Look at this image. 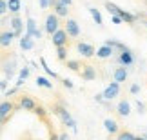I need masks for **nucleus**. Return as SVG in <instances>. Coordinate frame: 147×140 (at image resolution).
<instances>
[{
	"label": "nucleus",
	"mask_w": 147,
	"mask_h": 140,
	"mask_svg": "<svg viewBox=\"0 0 147 140\" xmlns=\"http://www.w3.org/2000/svg\"><path fill=\"white\" fill-rule=\"evenodd\" d=\"M89 13H91L93 20H94V24H96V26H104V18H102L100 9H96V7H89Z\"/></svg>",
	"instance_id": "5701e85b"
},
{
	"label": "nucleus",
	"mask_w": 147,
	"mask_h": 140,
	"mask_svg": "<svg viewBox=\"0 0 147 140\" xmlns=\"http://www.w3.org/2000/svg\"><path fill=\"white\" fill-rule=\"evenodd\" d=\"M55 4H56V0H47V5H49V7H53Z\"/></svg>",
	"instance_id": "37998d69"
},
{
	"label": "nucleus",
	"mask_w": 147,
	"mask_h": 140,
	"mask_svg": "<svg viewBox=\"0 0 147 140\" xmlns=\"http://www.w3.org/2000/svg\"><path fill=\"white\" fill-rule=\"evenodd\" d=\"M33 113H35V115H38L40 118H46V115H47V113H46V109H44L42 106H38V104H36V108L33 109Z\"/></svg>",
	"instance_id": "c756f323"
},
{
	"label": "nucleus",
	"mask_w": 147,
	"mask_h": 140,
	"mask_svg": "<svg viewBox=\"0 0 147 140\" xmlns=\"http://www.w3.org/2000/svg\"><path fill=\"white\" fill-rule=\"evenodd\" d=\"M13 111H15V104L11 102V100L0 102V116H2V118H9Z\"/></svg>",
	"instance_id": "f8f14e48"
},
{
	"label": "nucleus",
	"mask_w": 147,
	"mask_h": 140,
	"mask_svg": "<svg viewBox=\"0 0 147 140\" xmlns=\"http://www.w3.org/2000/svg\"><path fill=\"white\" fill-rule=\"evenodd\" d=\"M49 140H58V135H56V133H51V137H49Z\"/></svg>",
	"instance_id": "79ce46f5"
},
{
	"label": "nucleus",
	"mask_w": 147,
	"mask_h": 140,
	"mask_svg": "<svg viewBox=\"0 0 147 140\" xmlns=\"http://www.w3.org/2000/svg\"><path fill=\"white\" fill-rule=\"evenodd\" d=\"M140 137H142V138H145V140H147V133H144V135H140Z\"/></svg>",
	"instance_id": "a18cd8bd"
},
{
	"label": "nucleus",
	"mask_w": 147,
	"mask_h": 140,
	"mask_svg": "<svg viewBox=\"0 0 147 140\" xmlns=\"http://www.w3.org/2000/svg\"><path fill=\"white\" fill-rule=\"evenodd\" d=\"M58 140H71V137L67 133H62V135H58Z\"/></svg>",
	"instance_id": "58836bf2"
},
{
	"label": "nucleus",
	"mask_w": 147,
	"mask_h": 140,
	"mask_svg": "<svg viewBox=\"0 0 147 140\" xmlns=\"http://www.w3.org/2000/svg\"><path fill=\"white\" fill-rule=\"evenodd\" d=\"M115 62L118 66H123V68H131V66L136 62V58H134V53L131 51L129 47H125L123 51L120 53H116V57H115Z\"/></svg>",
	"instance_id": "7ed1b4c3"
},
{
	"label": "nucleus",
	"mask_w": 147,
	"mask_h": 140,
	"mask_svg": "<svg viewBox=\"0 0 147 140\" xmlns=\"http://www.w3.org/2000/svg\"><path fill=\"white\" fill-rule=\"evenodd\" d=\"M64 31H65V35L71 37V38H78V37H80V26H78V22L73 20V18H67Z\"/></svg>",
	"instance_id": "0eeeda50"
},
{
	"label": "nucleus",
	"mask_w": 147,
	"mask_h": 140,
	"mask_svg": "<svg viewBox=\"0 0 147 140\" xmlns=\"http://www.w3.org/2000/svg\"><path fill=\"white\" fill-rule=\"evenodd\" d=\"M145 27H147V20H145Z\"/></svg>",
	"instance_id": "de8ad7c7"
},
{
	"label": "nucleus",
	"mask_w": 147,
	"mask_h": 140,
	"mask_svg": "<svg viewBox=\"0 0 147 140\" xmlns=\"http://www.w3.org/2000/svg\"><path fill=\"white\" fill-rule=\"evenodd\" d=\"M104 127H105V131L109 133V135H116L118 133V124H116V120H113V118H105L104 120Z\"/></svg>",
	"instance_id": "412c9836"
},
{
	"label": "nucleus",
	"mask_w": 147,
	"mask_h": 140,
	"mask_svg": "<svg viewBox=\"0 0 147 140\" xmlns=\"http://www.w3.org/2000/svg\"><path fill=\"white\" fill-rule=\"evenodd\" d=\"M2 71H4V76L7 78H13L15 75V71H16V60L11 57V58H5L4 62H2Z\"/></svg>",
	"instance_id": "6e6552de"
},
{
	"label": "nucleus",
	"mask_w": 147,
	"mask_h": 140,
	"mask_svg": "<svg viewBox=\"0 0 147 140\" xmlns=\"http://www.w3.org/2000/svg\"><path fill=\"white\" fill-rule=\"evenodd\" d=\"M56 57H58V60H62V62H65L67 60V47L62 46V47H56Z\"/></svg>",
	"instance_id": "a878e982"
},
{
	"label": "nucleus",
	"mask_w": 147,
	"mask_h": 140,
	"mask_svg": "<svg viewBox=\"0 0 147 140\" xmlns=\"http://www.w3.org/2000/svg\"><path fill=\"white\" fill-rule=\"evenodd\" d=\"M51 40H53V46H55V47L67 46V35H65V31L60 27L58 31H55L53 35H51Z\"/></svg>",
	"instance_id": "9b49d317"
},
{
	"label": "nucleus",
	"mask_w": 147,
	"mask_h": 140,
	"mask_svg": "<svg viewBox=\"0 0 147 140\" xmlns=\"http://www.w3.org/2000/svg\"><path fill=\"white\" fill-rule=\"evenodd\" d=\"M7 2V11L11 15H18L20 9H22V2L20 0H5Z\"/></svg>",
	"instance_id": "4be33fe9"
},
{
	"label": "nucleus",
	"mask_w": 147,
	"mask_h": 140,
	"mask_svg": "<svg viewBox=\"0 0 147 140\" xmlns=\"http://www.w3.org/2000/svg\"><path fill=\"white\" fill-rule=\"evenodd\" d=\"M58 29H60V20H58V16H56L55 13L47 15L46 24H44V31H46L47 35H53V33L58 31Z\"/></svg>",
	"instance_id": "20e7f679"
},
{
	"label": "nucleus",
	"mask_w": 147,
	"mask_h": 140,
	"mask_svg": "<svg viewBox=\"0 0 147 140\" xmlns=\"http://www.w3.org/2000/svg\"><path fill=\"white\" fill-rule=\"evenodd\" d=\"M58 2H62V4H65V5H67V7H69V5L73 4V0H58Z\"/></svg>",
	"instance_id": "a19ab883"
},
{
	"label": "nucleus",
	"mask_w": 147,
	"mask_h": 140,
	"mask_svg": "<svg viewBox=\"0 0 147 140\" xmlns=\"http://www.w3.org/2000/svg\"><path fill=\"white\" fill-rule=\"evenodd\" d=\"M16 93H18V87H11V89H5L4 91V97H13Z\"/></svg>",
	"instance_id": "2f4dec72"
},
{
	"label": "nucleus",
	"mask_w": 147,
	"mask_h": 140,
	"mask_svg": "<svg viewBox=\"0 0 147 140\" xmlns=\"http://www.w3.org/2000/svg\"><path fill=\"white\" fill-rule=\"evenodd\" d=\"M105 9L109 11V15H118V16L122 18L123 24H134V22L138 20V16L134 15V13H129V11L118 7V5L113 4V2H105Z\"/></svg>",
	"instance_id": "f03ea898"
},
{
	"label": "nucleus",
	"mask_w": 147,
	"mask_h": 140,
	"mask_svg": "<svg viewBox=\"0 0 147 140\" xmlns=\"http://www.w3.org/2000/svg\"><path fill=\"white\" fill-rule=\"evenodd\" d=\"M136 109H138V113H140V115H142V113H145V106H144L142 102H140V100L136 102Z\"/></svg>",
	"instance_id": "e433bc0d"
},
{
	"label": "nucleus",
	"mask_w": 147,
	"mask_h": 140,
	"mask_svg": "<svg viewBox=\"0 0 147 140\" xmlns=\"http://www.w3.org/2000/svg\"><path fill=\"white\" fill-rule=\"evenodd\" d=\"M127 76H129V69L127 68H123V66H118V68L113 71V78H115V82H125L127 80Z\"/></svg>",
	"instance_id": "4468645a"
},
{
	"label": "nucleus",
	"mask_w": 147,
	"mask_h": 140,
	"mask_svg": "<svg viewBox=\"0 0 147 140\" xmlns=\"http://www.w3.org/2000/svg\"><path fill=\"white\" fill-rule=\"evenodd\" d=\"M94 100H96V104H105V100H104V97H102V93L96 95V97H94Z\"/></svg>",
	"instance_id": "4c0bfd02"
},
{
	"label": "nucleus",
	"mask_w": 147,
	"mask_h": 140,
	"mask_svg": "<svg viewBox=\"0 0 147 140\" xmlns=\"http://www.w3.org/2000/svg\"><path fill=\"white\" fill-rule=\"evenodd\" d=\"M26 33L33 38V40H35V38H42V31L38 29L36 20L33 18V16H27V20H26Z\"/></svg>",
	"instance_id": "39448f33"
},
{
	"label": "nucleus",
	"mask_w": 147,
	"mask_h": 140,
	"mask_svg": "<svg viewBox=\"0 0 147 140\" xmlns=\"http://www.w3.org/2000/svg\"><path fill=\"white\" fill-rule=\"evenodd\" d=\"M134 140H145V138H142V137L138 135V137H134Z\"/></svg>",
	"instance_id": "c03bdc74"
},
{
	"label": "nucleus",
	"mask_w": 147,
	"mask_h": 140,
	"mask_svg": "<svg viewBox=\"0 0 147 140\" xmlns=\"http://www.w3.org/2000/svg\"><path fill=\"white\" fill-rule=\"evenodd\" d=\"M18 44H20V49H24V51H31V49L35 47V40H33L27 33H24V35L18 38Z\"/></svg>",
	"instance_id": "dca6fc26"
},
{
	"label": "nucleus",
	"mask_w": 147,
	"mask_h": 140,
	"mask_svg": "<svg viewBox=\"0 0 147 140\" xmlns=\"http://www.w3.org/2000/svg\"><path fill=\"white\" fill-rule=\"evenodd\" d=\"M116 140H134V135L131 131H122V133H118Z\"/></svg>",
	"instance_id": "cd10ccee"
},
{
	"label": "nucleus",
	"mask_w": 147,
	"mask_h": 140,
	"mask_svg": "<svg viewBox=\"0 0 147 140\" xmlns=\"http://www.w3.org/2000/svg\"><path fill=\"white\" fill-rule=\"evenodd\" d=\"M62 86L67 87V89H73V87H75V84H73V80H69V78H64V80H62Z\"/></svg>",
	"instance_id": "473e14b6"
},
{
	"label": "nucleus",
	"mask_w": 147,
	"mask_h": 140,
	"mask_svg": "<svg viewBox=\"0 0 147 140\" xmlns=\"http://www.w3.org/2000/svg\"><path fill=\"white\" fill-rule=\"evenodd\" d=\"M82 78L86 82H93V80H96V69L93 68V66H82Z\"/></svg>",
	"instance_id": "2eb2a0df"
},
{
	"label": "nucleus",
	"mask_w": 147,
	"mask_h": 140,
	"mask_svg": "<svg viewBox=\"0 0 147 140\" xmlns=\"http://www.w3.org/2000/svg\"><path fill=\"white\" fill-rule=\"evenodd\" d=\"M38 2H40V7L42 9H47L49 5H47V0H38Z\"/></svg>",
	"instance_id": "ea45409f"
},
{
	"label": "nucleus",
	"mask_w": 147,
	"mask_h": 140,
	"mask_svg": "<svg viewBox=\"0 0 147 140\" xmlns=\"http://www.w3.org/2000/svg\"><path fill=\"white\" fill-rule=\"evenodd\" d=\"M40 66H42V69H44V73L49 76V78H58V75H56V71H53L47 66V62H46V58H40Z\"/></svg>",
	"instance_id": "393cba45"
},
{
	"label": "nucleus",
	"mask_w": 147,
	"mask_h": 140,
	"mask_svg": "<svg viewBox=\"0 0 147 140\" xmlns=\"http://www.w3.org/2000/svg\"><path fill=\"white\" fill-rule=\"evenodd\" d=\"M7 13V2L5 0H0V16H4Z\"/></svg>",
	"instance_id": "7c9ffc66"
},
{
	"label": "nucleus",
	"mask_w": 147,
	"mask_h": 140,
	"mask_svg": "<svg viewBox=\"0 0 147 140\" xmlns=\"http://www.w3.org/2000/svg\"><path fill=\"white\" fill-rule=\"evenodd\" d=\"M0 133H2V126H0Z\"/></svg>",
	"instance_id": "49530a36"
},
{
	"label": "nucleus",
	"mask_w": 147,
	"mask_h": 140,
	"mask_svg": "<svg viewBox=\"0 0 147 140\" xmlns=\"http://www.w3.org/2000/svg\"><path fill=\"white\" fill-rule=\"evenodd\" d=\"M118 93H120V84L113 80L109 86L104 89L102 97H104V100H113V98H116V97H118Z\"/></svg>",
	"instance_id": "1a4fd4ad"
},
{
	"label": "nucleus",
	"mask_w": 147,
	"mask_h": 140,
	"mask_svg": "<svg viewBox=\"0 0 147 140\" xmlns=\"http://www.w3.org/2000/svg\"><path fill=\"white\" fill-rule=\"evenodd\" d=\"M20 109H24V111H33L36 108V102L33 100L31 97H27V95H24V97H20Z\"/></svg>",
	"instance_id": "f3484780"
},
{
	"label": "nucleus",
	"mask_w": 147,
	"mask_h": 140,
	"mask_svg": "<svg viewBox=\"0 0 147 140\" xmlns=\"http://www.w3.org/2000/svg\"><path fill=\"white\" fill-rule=\"evenodd\" d=\"M13 38H15V35H13V31H2L0 33V47H9L11 46V42H13Z\"/></svg>",
	"instance_id": "a211bd4d"
},
{
	"label": "nucleus",
	"mask_w": 147,
	"mask_h": 140,
	"mask_svg": "<svg viewBox=\"0 0 147 140\" xmlns=\"http://www.w3.org/2000/svg\"><path fill=\"white\" fill-rule=\"evenodd\" d=\"M129 93H131V95H138L140 93V86H138V84H133V86L129 87Z\"/></svg>",
	"instance_id": "72a5a7b5"
},
{
	"label": "nucleus",
	"mask_w": 147,
	"mask_h": 140,
	"mask_svg": "<svg viewBox=\"0 0 147 140\" xmlns=\"http://www.w3.org/2000/svg\"><path fill=\"white\" fill-rule=\"evenodd\" d=\"M9 26H11V31H13L15 38H20L22 31H24V20H22L18 15H13L9 18Z\"/></svg>",
	"instance_id": "423d86ee"
},
{
	"label": "nucleus",
	"mask_w": 147,
	"mask_h": 140,
	"mask_svg": "<svg viewBox=\"0 0 147 140\" xmlns=\"http://www.w3.org/2000/svg\"><path fill=\"white\" fill-rule=\"evenodd\" d=\"M36 86L44 87V89H53V82L47 76H36Z\"/></svg>",
	"instance_id": "b1692460"
},
{
	"label": "nucleus",
	"mask_w": 147,
	"mask_h": 140,
	"mask_svg": "<svg viewBox=\"0 0 147 140\" xmlns=\"http://www.w3.org/2000/svg\"><path fill=\"white\" fill-rule=\"evenodd\" d=\"M53 11H55V15L58 16H67V13H69V7H67L65 4H62V2H58V0H56V4L53 5Z\"/></svg>",
	"instance_id": "aec40b11"
},
{
	"label": "nucleus",
	"mask_w": 147,
	"mask_h": 140,
	"mask_svg": "<svg viewBox=\"0 0 147 140\" xmlns=\"http://www.w3.org/2000/svg\"><path fill=\"white\" fill-rule=\"evenodd\" d=\"M116 113L120 116H129L131 115V104L127 102V100H122V102H118L116 106Z\"/></svg>",
	"instance_id": "6ab92c4d"
},
{
	"label": "nucleus",
	"mask_w": 147,
	"mask_h": 140,
	"mask_svg": "<svg viewBox=\"0 0 147 140\" xmlns=\"http://www.w3.org/2000/svg\"><path fill=\"white\" fill-rule=\"evenodd\" d=\"M67 68H69L71 71H80V62H78V60H67Z\"/></svg>",
	"instance_id": "c85d7f7f"
},
{
	"label": "nucleus",
	"mask_w": 147,
	"mask_h": 140,
	"mask_svg": "<svg viewBox=\"0 0 147 140\" xmlns=\"http://www.w3.org/2000/svg\"><path fill=\"white\" fill-rule=\"evenodd\" d=\"M7 86H9V80L7 78H2V80H0V91H5Z\"/></svg>",
	"instance_id": "f704fd0d"
},
{
	"label": "nucleus",
	"mask_w": 147,
	"mask_h": 140,
	"mask_svg": "<svg viewBox=\"0 0 147 140\" xmlns=\"http://www.w3.org/2000/svg\"><path fill=\"white\" fill-rule=\"evenodd\" d=\"M29 75H31V69L29 68H20V71H18V78L20 80H27V78H29Z\"/></svg>",
	"instance_id": "bb28decb"
},
{
	"label": "nucleus",
	"mask_w": 147,
	"mask_h": 140,
	"mask_svg": "<svg viewBox=\"0 0 147 140\" xmlns=\"http://www.w3.org/2000/svg\"><path fill=\"white\" fill-rule=\"evenodd\" d=\"M111 22H113V24H123L122 18H120L118 15H111Z\"/></svg>",
	"instance_id": "c9c22d12"
},
{
	"label": "nucleus",
	"mask_w": 147,
	"mask_h": 140,
	"mask_svg": "<svg viewBox=\"0 0 147 140\" xmlns=\"http://www.w3.org/2000/svg\"><path fill=\"white\" fill-rule=\"evenodd\" d=\"M53 113L58 116L60 122H62L65 127H69V129H73V131L76 133V120L73 118V115L67 111V108H65L64 104H56L55 108H53Z\"/></svg>",
	"instance_id": "f257e3e1"
},
{
	"label": "nucleus",
	"mask_w": 147,
	"mask_h": 140,
	"mask_svg": "<svg viewBox=\"0 0 147 140\" xmlns=\"http://www.w3.org/2000/svg\"><path fill=\"white\" fill-rule=\"evenodd\" d=\"M94 57L102 58V60H107V58H113V57H115V51H113V47H109V46H105V44H104V46H100L96 49Z\"/></svg>",
	"instance_id": "ddd939ff"
},
{
	"label": "nucleus",
	"mask_w": 147,
	"mask_h": 140,
	"mask_svg": "<svg viewBox=\"0 0 147 140\" xmlns=\"http://www.w3.org/2000/svg\"><path fill=\"white\" fill-rule=\"evenodd\" d=\"M76 51L80 53L84 58H91V57H94L96 49H94L91 44H87V42H78L76 44Z\"/></svg>",
	"instance_id": "9d476101"
}]
</instances>
